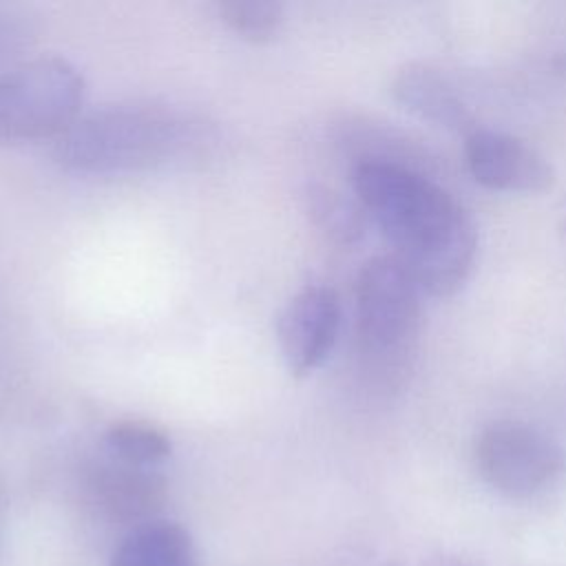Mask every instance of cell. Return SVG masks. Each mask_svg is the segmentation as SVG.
<instances>
[{
    "mask_svg": "<svg viewBox=\"0 0 566 566\" xmlns=\"http://www.w3.org/2000/svg\"><path fill=\"white\" fill-rule=\"evenodd\" d=\"M84 77L75 64L49 55L0 75V142L60 137L84 104Z\"/></svg>",
    "mask_w": 566,
    "mask_h": 566,
    "instance_id": "4",
    "label": "cell"
},
{
    "mask_svg": "<svg viewBox=\"0 0 566 566\" xmlns=\"http://www.w3.org/2000/svg\"><path fill=\"white\" fill-rule=\"evenodd\" d=\"M473 467L480 480L513 500L533 497L553 486L564 473L559 442L544 429L500 418L484 424L473 440Z\"/></svg>",
    "mask_w": 566,
    "mask_h": 566,
    "instance_id": "5",
    "label": "cell"
},
{
    "mask_svg": "<svg viewBox=\"0 0 566 566\" xmlns=\"http://www.w3.org/2000/svg\"><path fill=\"white\" fill-rule=\"evenodd\" d=\"M104 447L108 458L142 469H157L172 453L170 438L161 429L137 420L111 424L104 433Z\"/></svg>",
    "mask_w": 566,
    "mask_h": 566,
    "instance_id": "12",
    "label": "cell"
},
{
    "mask_svg": "<svg viewBox=\"0 0 566 566\" xmlns=\"http://www.w3.org/2000/svg\"><path fill=\"white\" fill-rule=\"evenodd\" d=\"M564 230H566V221H564Z\"/></svg>",
    "mask_w": 566,
    "mask_h": 566,
    "instance_id": "15",
    "label": "cell"
},
{
    "mask_svg": "<svg viewBox=\"0 0 566 566\" xmlns=\"http://www.w3.org/2000/svg\"><path fill=\"white\" fill-rule=\"evenodd\" d=\"M108 566H199V553L184 526L150 520L124 535Z\"/></svg>",
    "mask_w": 566,
    "mask_h": 566,
    "instance_id": "10",
    "label": "cell"
},
{
    "mask_svg": "<svg viewBox=\"0 0 566 566\" xmlns=\"http://www.w3.org/2000/svg\"><path fill=\"white\" fill-rule=\"evenodd\" d=\"M312 223L334 243L354 245L365 237L367 214L360 203L327 186H310L303 195Z\"/></svg>",
    "mask_w": 566,
    "mask_h": 566,
    "instance_id": "11",
    "label": "cell"
},
{
    "mask_svg": "<svg viewBox=\"0 0 566 566\" xmlns=\"http://www.w3.org/2000/svg\"><path fill=\"white\" fill-rule=\"evenodd\" d=\"M389 93L400 108L429 126L462 137L478 126L475 115L458 86L440 69L427 62L402 64L391 75Z\"/></svg>",
    "mask_w": 566,
    "mask_h": 566,
    "instance_id": "8",
    "label": "cell"
},
{
    "mask_svg": "<svg viewBox=\"0 0 566 566\" xmlns=\"http://www.w3.org/2000/svg\"><path fill=\"white\" fill-rule=\"evenodd\" d=\"M192 122L150 104L108 106L80 119L57 137V161L75 172L113 175L168 164L192 144Z\"/></svg>",
    "mask_w": 566,
    "mask_h": 566,
    "instance_id": "2",
    "label": "cell"
},
{
    "mask_svg": "<svg viewBox=\"0 0 566 566\" xmlns=\"http://www.w3.org/2000/svg\"><path fill=\"white\" fill-rule=\"evenodd\" d=\"M352 190L424 296H453L469 281L478 226L436 177L394 155H363L352 166Z\"/></svg>",
    "mask_w": 566,
    "mask_h": 566,
    "instance_id": "1",
    "label": "cell"
},
{
    "mask_svg": "<svg viewBox=\"0 0 566 566\" xmlns=\"http://www.w3.org/2000/svg\"><path fill=\"white\" fill-rule=\"evenodd\" d=\"M420 566H484L480 559L458 551H436L427 555Z\"/></svg>",
    "mask_w": 566,
    "mask_h": 566,
    "instance_id": "14",
    "label": "cell"
},
{
    "mask_svg": "<svg viewBox=\"0 0 566 566\" xmlns=\"http://www.w3.org/2000/svg\"><path fill=\"white\" fill-rule=\"evenodd\" d=\"M86 491L93 504L113 522L139 526L157 520L166 500V482L157 469H142L115 458L91 467Z\"/></svg>",
    "mask_w": 566,
    "mask_h": 566,
    "instance_id": "9",
    "label": "cell"
},
{
    "mask_svg": "<svg viewBox=\"0 0 566 566\" xmlns=\"http://www.w3.org/2000/svg\"><path fill=\"white\" fill-rule=\"evenodd\" d=\"M424 292L389 254L369 259L354 287V321L360 354L396 376L407 371L422 334Z\"/></svg>",
    "mask_w": 566,
    "mask_h": 566,
    "instance_id": "3",
    "label": "cell"
},
{
    "mask_svg": "<svg viewBox=\"0 0 566 566\" xmlns=\"http://www.w3.org/2000/svg\"><path fill=\"white\" fill-rule=\"evenodd\" d=\"M467 172L475 184L493 192L537 195L553 186L551 161L517 135L475 126L462 137Z\"/></svg>",
    "mask_w": 566,
    "mask_h": 566,
    "instance_id": "6",
    "label": "cell"
},
{
    "mask_svg": "<svg viewBox=\"0 0 566 566\" xmlns=\"http://www.w3.org/2000/svg\"><path fill=\"white\" fill-rule=\"evenodd\" d=\"M221 20L243 40L265 42L283 22V7L268 0H232L217 7Z\"/></svg>",
    "mask_w": 566,
    "mask_h": 566,
    "instance_id": "13",
    "label": "cell"
},
{
    "mask_svg": "<svg viewBox=\"0 0 566 566\" xmlns=\"http://www.w3.org/2000/svg\"><path fill=\"white\" fill-rule=\"evenodd\" d=\"M343 327V303L329 285H305L281 310L276 338L285 367L294 376L316 371L334 352Z\"/></svg>",
    "mask_w": 566,
    "mask_h": 566,
    "instance_id": "7",
    "label": "cell"
}]
</instances>
